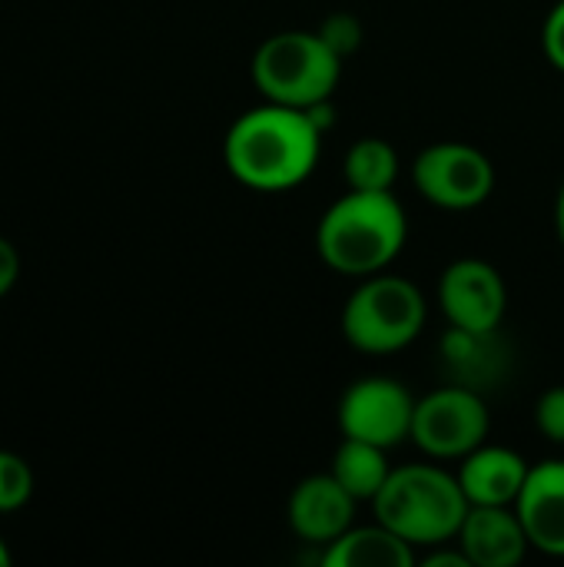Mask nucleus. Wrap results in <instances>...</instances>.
<instances>
[{"mask_svg": "<svg viewBox=\"0 0 564 567\" xmlns=\"http://www.w3.org/2000/svg\"><path fill=\"white\" fill-rule=\"evenodd\" d=\"M322 130L299 106L269 103L243 113L223 143L229 173L263 193L299 186L319 159Z\"/></svg>", "mask_w": 564, "mask_h": 567, "instance_id": "f257e3e1", "label": "nucleus"}, {"mask_svg": "<svg viewBox=\"0 0 564 567\" xmlns=\"http://www.w3.org/2000/svg\"><path fill=\"white\" fill-rule=\"evenodd\" d=\"M406 236V209L392 193L349 189L319 219L316 249L342 276H376L402 252Z\"/></svg>", "mask_w": 564, "mask_h": 567, "instance_id": "f03ea898", "label": "nucleus"}, {"mask_svg": "<svg viewBox=\"0 0 564 567\" xmlns=\"http://www.w3.org/2000/svg\"><path fill=\"white\" fill-rule=\"evenodd\" d=\"M469 498L459 475L435 465H406L376 495V518L409 545H445L459 535Z\"/></svg>", "mask_w": 564, "mask_h": 567, "instance_id": "7ed1b4c3", "label": "nucleus"}, {"mask_svg": "<svg viewBox=\"0 0 564 567\" xmlns=\"http://www.w3.org/2000/svg\"><path fill=\"white\" fill-rule=\"evenodd\" d=\"M342 73V60L326 47L319 33L283 30L259 43L253 56V83L269 103L312 106L332 96Z\"/></svg>", "mask_w": 564, "mask_h": 567, "instance_id": "20e7f679", "label": "nucleus"}, {"mask_svg": "<svg viewBox=\"0 0 564 567\" xmlns=\"http://www.w3.org/2000/svg\"><path fill=\"white\" fill-rule=\"evenodd\" d=\"M425 326L422 292L399 276H369L342 309V332L359 352L389 355L406 349Z\"/></svg>", "mask_w": 564, "mask_h": 567, "instance_id": "39448f33", "label": "nucleus"}, {"mask_svg": "<svg viewBox=\"0 0 564 567\" xmlns=\"http://www.w3.org/2000/svg\"><path fill=\"white\" fill-rule=\"evenodd\" d=\"M489 435V409L472 385H445L422 402L412 415V442L432 458H465Z\"/></svg>", "mask_w": 564, "mask_h": 567, "instance_id": "423d86ee", "label": "nucleus"}, {"mask_svg": "<svg viewBox=\"0 0 564 567\" xmlns=\"http://www.w3.org/2000/svg\"><path fill=\"white\" fill-rule=\"evenodd\" d=\"M416 189L442 209H475L492 196L495 169L469 143H435L419 153L412 169Z\"/></svg>", "mask_w": 564, "mask_h": 567, "instance_id": "0eeeda50", "label": "nucleus"}, {"mask_svg": "<svg viewBox=\"0 0 564 567\" xmlns=\"http://www.w3.org/2000/svg\"><path fill=\"white\" fill-rule=\"evenodd\" d=\"M416 399L392 379H362L339 402V429L346 439H362L392 449L412 439Z\"/></svg>", "mask_w": 564, "mask_h": 567, "instance_id": "6e6552de", "label": "nucleus"}, {"mask_svg": "<svg viewBox=\"0 0 564 567\" xmlns=\"http://www.w3.org/2000/svg\"><path fill=\"white\" fill-rule=\"evenodd\" d=\"M439 302L452 326L469 332H495L505 319L509 292L495 266L482 259H459L439 282Z\"/></svg>", "mask_w": 564, "mask_h": 567, "instance_id": "1a4fd4ad", "label": "nucleus"}, {"mask_svg": "<svg viewBox=\"0 0 564 567\" xmlns=\"http://www.w3.org/2000/svg\"><path fill=\"white\" fill-rule=\"evenodd\" d=\"M455 538L472 567H515L532 548L515 505H472Z\"/></svg>", "mask_w": 564, "mask_h": 567, "instance_id": "9d476101", "label": "nucleus"}, {"mask_svg": "<svg viewBox=\"0 0 564 567\" xmlns=\"http://www.w3.org/2000/svg\"><path fill=\"white\" fill-rule=\"evenodd\" d=\"M356 498L336 482V475H312L296 485L289 498V525L312 545H332L352 528Z\"/></svg>", "mask_w": 564, "mask_h": 567, "instance_id": "9b49d317", "label": "nucleus"}, {"mask_svg": "<svg viewBox=\"0 0 564 567\" xmlns=\"http://www.w3.org/2000/svg\"><path fill=\"white\" fill-rule=\"evenodd\" d=\"M515 512L532 548L564 558V462H542L529 468Z\"/></svg>", "mask_w": 564, "mask_h": 567, "instance_id": "f8f14e48", "label": "nucleus"}, {"mask_svg": "<svg viewBox=\"0 0 564 567\" xmlns=\"http://www.w3.org/2000/svg\"><path fill=\"white\" fill-rule=\"evenodd\" d=\"M525 478H529L525 458L499 445H479L475 452L465 455L459 468V485L469 505H515Z\"/></svg>", "mask_w": 564, "mask_h": 567, "instance_id": "ddd939ff", "label": "nucleus"}, {"mask_svg": "<svg viewBox=\"0 0 564 567\" xmlns=\"http://www.w3.org/2000/svg\"><path fill=\"white\" fill-rule=\"evenodd\" d=\"M416 545H409L402 535L376 522L372 528H349L342 538H336L326 555V567H412Z\"/></svg>", "mask_w": 564, "mask_h": 567, "instance_id": "4468645a", "label": "nucleus"}, {"mask_svg": "<svg viewBox=\"0 0 564 567\" xmlns=\"http://www.w3.org/2000/svg\"><path fill=\"white\" fill-rule=\"evenodd\" d=\"M332 475L356 502H376L392 468L386 462V449L362 442V439H346L336 452Z\"/></svg>", "mask_w": 564, "mask_h": 567, "instance_id": "2eb2a0df", "label": "nucleus"}, {"mask_svg": "<svg viewBox=\"0 0 564 567\" xmlns=\"http://www.w3.org/2000/svg\"><path fill=\"white\" fill-rule=\"evenodd\" d=\"M396 176H399V153L386 140L366 136V140L352 143V150L346 153V183H349V189L392 193Z\"/></svg>", "mask_w": 564, "mask_h": 567, "instance_id": "dca6fc26", "label": "nucleus"}, {"mask_svg": "<svg viewBox=\"0 0 564 567\" xmlns=\"http://www.w3.org/2000/svg\"><path fill=\"white\" fill-rule=\"evenodd\" d=\"M30 495H33L30 465L13 452H0V512L23 508L30 502Z\"/></svg>", "mask_w": 564, "mask_h": 567, "instance_id": "f3484780", "label": "nucleus"}, {"mask_svg": "<svg viewBox=\"0 0 564 567\" xmlns=\"http://www.w3.org/2000/svg\"><path fill=\"white\" fill-rule=\"evenodd\" d=\"M316 33L326 40V47H329L339 60L349 56V53H356L359 43H362V23H359L352 13H332V17H326L322 27H319Z\"/></svg>", "mask_w": 564, "mask_h": 567, "instance_id": "a211bd4d", "label": "nucleus"}, {"mask_svg": "<svg viewBox=\"0 0 564 567\" xmlns=\"http://www.w3.org/2000/svg\"><path fill=\"white\" fill-rule=\"evenodd\" d=\"M535 419H539V429L545 432V439L552 442H564V385L558 389H548L535 409Z\"/></svg>", "mask_w": 564, "mask_h": 567, "instance_id": "6ab92c4d", "label": "nucleus"}, {"mask_svg": "<svg viewBox=\"0 0 564 567\" xmlns=\"http://www.w3.org/2000/svg\"><path fill=\"white\" fill-rule=\"evenodd\" d=\"M542 40H545V53H548L552 66H558L564 73V0L552 7V13H548V20H545Z\"/></svg>", "mask_w": 564, "mask_h": 567, "instance_id": "aec40b11", "label": "nucleus"}, {"mask_svg": "<svg viewBox=\"0 0 564 567\" xmlns=\"http://www.w3.org/2000/svg\"><path fill=\"white\" fill-rule=\"evenodd\" d=\"M20 279V252L10 239L0 236V299L17 286Z\"/></svg>", "mask_w": 564, "mask_h": 567, "instance_id": "412c9836", "label": "nucleus"}, {"mask_svg": "<svg viewBox=\"0 0 564 567\" xmlns=\"http://www.w3.org/2000/svg\"><path fill=\"white\" fill-rule=\"evenodd\" d=\"M425 565L429 567H472V561H469V555H465V551H435V555H429V558H425Z\"/></svg>", "mask_w": 564, "mask_h": 567, "instance_id": "4be33fe9", "label": "nucleus"}, {"mask_svg": "<svg viewBox=\"0 0 564 567\" xmlns=\"http://www.w3.org/2000/svg\"><path fill=\"white\" fill-rule=\"evenodd\" d=\"M10 565V551H7V545H3V538H0V567Z\"/></svg>", "mask_w": 564, "mask_h": 567, "instance_id": "5701e85b", "label": "nucleus"}, {"mask_svg": "<svg viewBox=\"0 0 564 567\" xmlns=\"http://www.w3.org/2000/svg\"><path fill=\"white\" fill-rule=\"evenodd\" d=\"M562 196H564V186H562Z\"/></svg>", "mask_w": 564, "mask_h": 567, "instance_id": "b1692460", "label": "nucleus"}]
</instances>
